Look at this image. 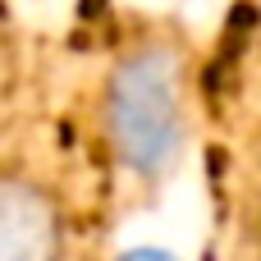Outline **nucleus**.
<instances>
[{
	"mask_svg": "<svg viewBox=\"0 0 261 261\" xmlns=\"http://www.w3.org/2000/svg\"><path fill=\"white\" fill-rule=\"evenodd\" d=\"M106 138L124 170L156 179L184 147V60L170 46L128 50L106 83Z\"/></svg>",
	"mask_w": 261,
	"mask_h": 261,
	"instance_id": "f257e3e1",
	"label": "nucleus"
},
{
	"mask_svg": "<svg viewBox=\"0 0 261 261\" xmlns=\"http://www.w3.org/2000/svg\"><path fill=\"white\" fill-rule=\"evenodd\" d=\"M0 261H60V206L32 179L0 174Z\"/></svg>",
	"mask_w": 261,
	"mask_h": 261,
	"instance_id": "f03ea898",
	"label": "nucleus"
},
{
	"mask_svg": "<svg viewBox=\"0 0 261 261\" xmlns=\"http://www.w3.org/2000/svg\"><path fill=\"white\" fill-rule=\"evenodd\" d=\"M119 261H174L170 252H161V248H138V252H124Z\"/></svg>",
	"mask_w": 261,
	"mask_h": 261,
	"instance_id": "7ed1b4c3",
	"label": "nucleus"
}]
</instances>
